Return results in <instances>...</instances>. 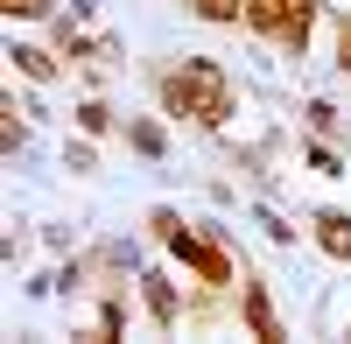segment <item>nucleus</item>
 <instances>
[{"label": "nucleus", "instance_id": "nucleus-1", "mask_svg": "<svg viewBox=\"0 0 351 344\" xmlns=\"http://www.w3.org/2000/svg\"><path fill=\"white\" fill-rule=\"evenodd\" d=\"M169 106H176V112L190 106L197 120H211V127L232 120V92H225V77H218L211 64H190L183 77H176V84H169Z\"/></svg>", "mask_w": 351, "mask_h": 344}, {"label": "nucleus", "instance_id": "nucleus-4", "mask_svg": "<svg viewBox=\"0 0 351 344\" xmlns=\"http://www.w3.org/2000/svg\"><path fill=\"white\" fill-rule=\"evenodd\" d=\"M316 239H324V253H337V260H351V225L330 211V218H316Z\"/></svg>", "mask_w": 351, "mask_h": 344}, {"label": "nucleus", "instance_id": "nucleus-5", "mask_svg": "<svg viewBox=\"0 0 351 344\" xmlns=\"http://www.w3.org/2000/svg\"><path fill=\"white\" fill-rule=\"evenodd\" d=\"M246 317H253V330L267 337V344H281V323H274V309H267V295H260V288H246Z\"/></svg>", "mask_w": 351, "mask_h": 344}, {"label": "nucleus", "instance_id": "nucleus-7", "mask_svg": "<svg viewBox=\"0 0 351 344\" xmlns=\"http://www.w3.org/2000/svg\"><path fill=\"white\" fill-rule=\"evenodd\" d=\"M8 14H49V0H0Z\"/></svg>", "mask_w": 351, "mask_h": 344}, {"label": "nucleus", "instance_id": "nucleus-3", "mask_svg": "<svg viewBox=\"0 0 351 344\" xmlns=\"http://www.w3.org/2000/svg\"><path fill=\"white\" fill-rule=\"evenodd\" d=\"M309 8V0H246V28H260V36H281L288 21H295Z\"/></svg>", "mask_w": 351, "mask_h": 344}, {"label": "nucleus", "instance_id": "nucleus-2", "mask_svg": "<svg viewBox=\"0 0 351 344\" xmlns=\"http://www.w3.org/2000/svg\"><path fill=\"white\" fill-rule=\"evenodd\" d=\"M162 239H169L176 253H183V260H190L204 281H232V267H225V253H218V246H204V239H190V232H176V225H169Z\"/></svg>", "mask_w": 351, "mask_h": 344}, {"label": "nucleus", "instance_id": "nucleus-6", "mask_svg": "<svg viewBox=\"0 0 351 344\" xmlns=\"http://www.w3.org/2000/svg\"><path fill=\"white\" fill-rule=\"evenodd\" d=\"M14 56H21V71H28V77H56V64H49L43 49H14Z\"/></svg>", "mask_w": 351, "mask_h": 344}, {"label": "nucleus", "instance_id": "nucleus-8", "mask_svg": "<svg viewBox=\"0 0 351 344\" xmlns=\"http://www.w3.org/2000/svg\"><path fill=\"white\" fill-rule=\"evenodd\" d=\"M344 71H351V36H344Z\"/></svg>", "mask_w": 351, "mask_h": 344}]
</instances>
